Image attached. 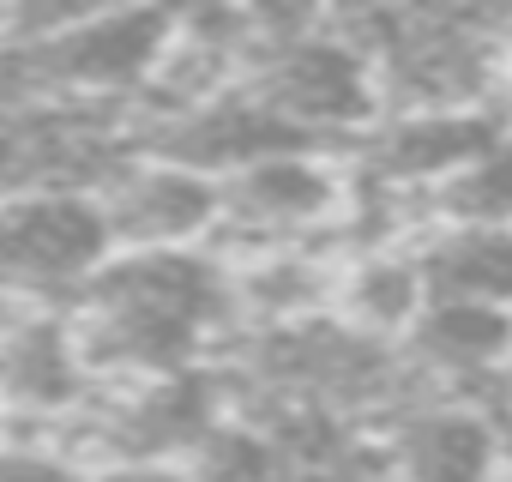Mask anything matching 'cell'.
<instances>
[{
	"label": "cell",
	"mask_w": 512,
	"mask_h": 482,
	"mask_svg": "<svg viewBox=\"0 0 512 482\" xmlns=\"http://www.w3.org/2000/svg\"><path fill=\"white\" fill-rule=\"evenodd\" d=\"M61 320L91 386L211 368L235 332L229 266L211 248H115Z\"/></svg>",
	"instance_id": "1"
},
{
	"label": "cell",
	"mask_w": 512,
	"mask_h": 482,
	"mask_svg": "<svg viewBox=\"0 0 512 482\" xmlns=\"http://www.w3.org/2000/svg\"><path fill=\"white\" fill-rule=\"evenodd\" d=\"M241 85L296 145L338 157L386 115L380 73L368 49L338 25V13H260Z\"/></svg>",
	"instance_id": "2"
},
{
	"label": "cell",
	"mask_w": 512,
	"mask_h": 482,
	"mask_svg": "<svg viewBox=\"0 0 512 482\" xmlns=\"http://www.w3.org/2000/svg\"><path fill=\"white\" fill-rule=\"evenodd\" d=\"M356 205L350 163L338 151L290 145L217 181V241L211 254H278V248H344Z\"/></svg>",
	"instance_id": "3"
},
{
	"label": "cell",
	"mask_w": 512,
	"mask_h": 482,
	"mask_svg": "<svg viewBox=\"0 0 512 482\" xmlns=\"http://www.w3.org/2000/svg\"><path fill=\"white\" fill-rule=\"evenodd\" d=\"M109 254L115 241L97 193L73 187L0 193V296L7 302L31 314H61Z\"/></svg>",
	"instance_id": "4"
},
{
	"label": "cell",
	"mask_w": 512,
	"mask_h": 482,
	"mask_svg": "<svg viewBox=\"0 0 512 482\" xmlns=\"http://www.w3.org/2000/svg\"><path fill=\"white\" fill-rule=\"evenodd\" d=\"M500 416L482 398H422L380 440L386 482H500Z\"/></svg>",
	"instance_id": "5"
},
{
	"label": "cell",
	"mask_w": 512,
	"mask_h": 482,
	"mask_svg": "<svg viewBox=\"0 0 512 482\" xmlns=\"http://www.w3.org/2000/svg\"><path fill=\"white\" fill-rule=\"evenodd\" d=\"M97 205L115 248H211L217 241V181L145 151H127V163L97 187Z\"/></svg>",
	"instance_id": "6"
},
{
	"label": "cell",
	"mask_w": 512,
	"mask_h": 482,
	"mask_svg": "<svg viewBox=\"0 0 512 482\" xmlns=\"http://www.w3.org/2000/svg\"><path fill=\"white\" fill-rule=\"evenodd\" d=\"M85 392H91V374L61 314H25L0 332V410L7 416L31 428H55L85 404Z\"/></svg>",
	"instance_id": "7"
},
{
	"label": "cell",
	"mask_w": 512,
	"mask_h": 482,
	"mask_svg": "<svg viewBox=\"0 0 512 482\" xmlns=\"http://www.w3.org/2000/svg\"><path fill=\"white\" fill-rule=\"evenodd\" d=\"M416 272L428 302L512 308V229H422Z\"/></svg>",
	"instance_id": "8"
},
{
	"label": "cell",
	"mask_w": 512,
	"mask_h": 482,
	"mask_svg": "<svg viewBox=\"0 0 512 482\" xmlns=\"http://www.w3.org/2000/svg\"><path fill=\"white\" fill-rule=\"evenodd\" d=\"M422 229H512V127L422 199Z\"/></svg>",
	"instance_id": "9"
},
{
	"label": "cell",
	"mask_w": 512,
	"mask_h": 482,
	"mask_svg": "<svg viewBox=\"0 0 512 482\" xmlns=\"http://www.w3.org/2000/svg\"><path fill=\"white\" fill-rule=\"evenodd\" d=\"M193 482H290L284 446L272 440V428H260L253 416H223L181 464Z\"/></svg>",
	"instance_id": "10"
},
{
	"label": "cell",
	"mask_w": 512,
	"mask_h": 482,
	"mask_svg": "<svg viewBox=\"0 0 512 482\" xmlns=\"http://www.w3.org/2000/svg\"><path fill=\"white\" fill-rule=\"evenodd\" d=\"M13 476H19V482H193L181 464H103V470H67V464L25 458V452H13Z\"/></svg>",
	"instance_id": "11"
},
{
	"label": "cell",
	"mask_w": 512,
	"mask_h": 482,
	"mask_svg": "<svg viewBox=\"0 0 512 482\" xmlns=\"http://www.w3.org/2000/svg\"><path fill=\"white\" fill-rule=\"evenodd\" d=\"M494 416L512 422V356H506V368H500V380H494Z\"/></svg>",
	"instance_id": "12"
},
{
	"label": "cell",
	"mask_w": 512,
	"mask_h": 482,
	"mask_svg": "<svg viewBox=\"0 0 512 482\" xmlns=\"http://www.w3.org/2000/svg\"><path fill=\"white\" fill-rule=\"evenodd\" d=\"M500 482H512V422L500 428Z\"/></svg>",
	"instance_id": "13"
},
{
	"label": "cell",
	"mask_w": 512,
	"mask_h": 482,
	"mask_svg": "<svg viewBox=\"0 0 512 482\" xmlns=\"http://www.w3.org/2000/svg\"><path fill=\"white\" fill-rule=\"evenodd\" d=\"M7 458H13V446H0V470H7Z\"/></svg>",
	"instance_id": "14"
}]
</instances>
